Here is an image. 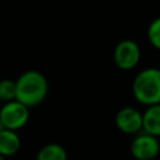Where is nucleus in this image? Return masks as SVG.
Masks as SVG:
<instances>
[{
    "label": "nucleus",
    "mask_w": 160,
    "mask_h": 160,
    "mask_svg": "<svg viewBox=\"0 0 160 160\" xmlns=\"http://www.w3.org/2000/svg\"><path fill=\"white\" fill-rule=\"evenodd\" d=\"M16 99L26 108L40 105L49 91V82L44 74L38 70H26L15 80Z\"/></svg>",
    "instance_id": "1"
},
{
    "label": "nucleus",
    "mask_w": 160,
    "mask_h": 160,
    "mask_svg": "<svg viewBox=\"0 0 160 160\" xmlns=\"http://www.w3.org/2000/svg\"><path fill=\"white\" fill-rule=\"evenodd\" d=\"M131 91L134 99L145 106L160 104V68H146L138 72Z\"/></svg>",
    "instance_id": "2"
},
{
    "label": "nucleus",
    "mask_w": 160,
    "mask_h": 160,
    "mask_svg": "<svg viewBox=\"0 0 160 160\" xmlns=\"http://www.w3.org/2000/svg\"><path fill=\"white\" fill-rule=\"evenodd\" d=\"M29 110V108H26L18 100L4 102L0 109V122L4 129L18 131L28 124L30 116Z\"/></svg>",
    "instance_id": "3"
},
{
    "label": "nucleus",
    "mask_w": 160,
    "mask_h": 160,
    "mask_svg": "<svg viewBox=\"0 0 160 160\" xmlns=\"http://www.w3.org/2000/svg\"><path fill=\"white\" fill-rule=\"evenodd\" d=\"M141 50L136 41L131 39H124L115 45L112 59L115 65L121 70H132L140 61Z\"/></svg>",
    "instance_id": "4"
},
{
    "label": "nucleus",
    "mask_w": 160,
    "mask_h": 160,
    "mask_svg": "<svg viewBox=\"0 0 160 160\" xmlns=\"http://www.w3.org/2000/svg\"><path fill=\"white\" fill-rule=\"evenodd\" d=\"M130 152L136 160H152L160 152L159 139L146 132L139 134L130 144Z\"/></svg>",
    "instance_id": "5"
},
{
    "label": "nucleus",
    "mask_w": 160,
    "mask_h": 160,
    "mask_svg": "<svg viewBox=\"0 0 160 160\" xmlns=\"http://www.w3.org/2000/svg\"><path fill=\"white\" fill-rule=\"evenodd\" d=\"M115 126L124 134H138L142 130V112L132 106H124L115 114Z\"/></svg>",
    "instance_id": "6"
},
{
    "label": "nucleus",
    "mask_w": 160,
    "mask_h": 160,
    "mask_svg": "<svg viewBox=\"0 0 160 160\" xmlns=\"http://www.w3.org/2000/svg\"><path fill=\"white\" fill-rule=\"evenodd\" d=\"M142 131L155 138L160 136V104L146 106L142 112Z\"/></svg>",
    "instance_id": "7"
},
{
    "label": "nucleus",
    "mask_w": 160,
    "mask_h": 160,
    "mask_svg": "<svg viewBox=\"0 0 160 160\" xmlns=\"http://www.w3.org/2000/svg\"><path fill=\"white\" fill-rule=\"evenodd\" d=\"M21 146V140L16 131L2 129L0 131V155L4 158L15 155Z\"/></svg>",
    "instance_id": "8"
},
{
    "label": "nucleus",
    "mask_w": 160,
    "mask_h": 160,
    "mask_svg": "<svg viewBox=\"0 0 160 160\" xmlns=\"http://www.w3.org/2000/svg\"><path fill=\"white\" fill-rule=\"evenodd\" d=\"M35 160H68V152L62 145L49 142L39 149Z\"/></svg>",
    "instance_id": "9"
},
{
    "label": "nucleus",
    "mask_w": 160,
    "mask_h": 160,
    "mask_svg": "<svg viewBox=\"0 0 160 160\" xmlns=\"http://www.w3.org/2000/svg\"><path fill=\"white\" fill-rule=\"evenodd\" d=\"M16 99V84L15 80L2 79L0 80V100L9 102Z\"/></svg>",
    "instance_id": "10"
},
{
    "label": "nucleus",
    "mask_w": 160,
    "mask_h": 160,
    "mask_svg": "<svg viewBox=\"0 0 160 160\" xmlns=\"http://www.w3.org/2000/svg\"><path fill=\"white\" fill-rule=\"evenodd\" d=\"M148 40L152 48L160 50V16L150 22L148 28Z\"/></svg>",
    "instance_id": "11"
},
{
    "label": "nucleus",
    "mask_w": 160,
    "mask_h": 160,
    "mask_svg": "<svg viewBox=\"0 0 160 160\" xmlns=\"http://www.w3.org/2000/svg\"><path fill=\"white\" fill-rule=\"evenodd\" d=\"M0 160H5V158H4V156H1V155H0Z\"/></svg>",
    "instance_id": "12"
}]
</instances>
